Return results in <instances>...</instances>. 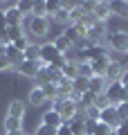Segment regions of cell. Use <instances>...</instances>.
<instances>
[{
    "instance_id": "cell-1",
    "label": "cell",
    "mask_w": 128,
    "mask_h": 135,
    "mask_svg": "<svg viewBox=\"0 0 128 135\" xmlns=\"http://www.w3.org/2000/svg\"><path fill=\"white\" fill-rule=\"evenodd\" d=\"M54 110L58 113V115L63 117V122H70V119H74L76 115H79V101L76 99H54Z\"/></svg>"
},
{
    "instance_id": "cell-5",
    "label": "cell",
    "mask_w": 128,
    "mask_h": 135,
    "mask_svg": "<svg viewBox=\"0 0 128 135\" xmlns=\"http://www.w3.org/2000/svg\"><path fill=\"white\" fill-rule=\"evenodd\" d=\"M50 32V18H36L32 16L27 23V34H34V36H45Z\"/></svg>"
},
{
    "instance_id": "cell-15",
    "label": "cell",
    "mask_w": 128,
    "mask_h": 135,
    "mask_svg": "<svg viewBox=\"0 0 128 135\" xmlns=\"http://www.w3.org/2000/svg\"><path fill=\"white\" fill-rule=\"evenodd\" d=\"M7 117H16V119H23V117H25V104H23L20 99H14V101L9 104Z\"/></svg>"
},
{
    "instance_id": "cell-30",
    "label": "cell",
    "mask_w": 128,
    "mask_h": 135,
    "mask_svg": "<svg viewBox=\"0 0 128 135\" xmlns=\"http://www.w3.org/2000/svg\"><path fill=\"white\" fill-rule=\"evenodd\" d=\"M32 45V41H29V36H20L18 41H14V47L16 50H20V52H25V50Z\"/></svg>"
},
{
    "instance_id": "cell-23",
    "label": "cell",
    "mask_w": 128,
    "mask_h": 135,
    "mask_svg": "<svg viewBox=\"0 0 128 135\" xmlns=\"http://www.w3.org/2000/svg\"><path fill=\"white\" fill-rule=\"evenodd\" d=\"M54 47H56L61 54H65L67 47H74V45H72V41L67 38L65 34H61V36H56V38H54Z\"/></svg>"
},
{
    "instance_id": "cell-34",
    "label": "cell",
    "mask_w": 128,
    "mask_h": 135,
    "mask_svg": "<svg viewBox=\"0 0 128 135\" xmlns=\"http://www.w3.org/2000/svg\"><path fill=\"white\" fill-rule=\"evenodd\" d=\"M117 113H119V117H121V122H128V101L126 104H119Z\"/></svg>"
},
{
    "instance_id": "cell-26",
    "label": "cell",
    "mask_w": 128,
    "mask_h": 135,
    "mask_svg": "<svg viewBox=\"0 0 128 135\" xmlns=\"http://www.w3.org/2000/svg\"><path fill=\"white\" fill-rule=\"evenodd\" d=\"M5 131H7V133H16V131H23V122L16 119V117H7V119H5Z\"/></svg>"
},
{
    "instance_id": "cell-12",
    "label": "cell",
    "mask_w": 128,
    "mask_h": 135,
    "mask_svg": "<svg viewBox=\"0 0 128 135\" xmlns=\"http://www.w3.org/2000/svg\"><path fill=\"white\" fill-rule=\"evenodd\" d=\"M5 20H7V25H9V27L23 25V14L16 9V5H11V7H7V9H5Z\"/></svg>"
},
{
    "instance_id": "cell-33",
    "label": "cell",
    "mask_w": 128,
    "mask_h": 135,
    "mask_svg": "<svg viewBox=\"0 0 128 135\" xmlns=\"http://www.w3.org/2000/svg\"><path fill=\"white\" fill-rule=\"evenodd\" d=\"M36 135H56V128H50V126L41 124V126L36 128Z\"/></svg>"
},
{
    "instance_id": "cell-24",
    "label": "cell",
    "mask_w": 128,
    "mask_h": 135,
    "mask_svg": "<svg viewBox=\"0 0 128 135\" xmlns=\"http://www.w3.org/2000/svg\"><path fill=\"white\" fill-rule=\"evenodd\" d=\"M110 11L117 16H124V18H128V2H121V0H115V2H110Z\"/></svg>"
},
{
    "instance_id": "cell-20",
    "label": "cell",
    "mask_w": 128,
    "mask_h": 135,
    "mask_svg": "<svg viewBox=\"0 0 128 135\" xmlns=\"http://www.w3.org/2000/svg\"><path fill=\"white\" fill-rule=\"evenodd\" d=\"M76 101H79V106L85 110V108H92L97 104V95L88 90V92H83V95H79V99H76Z\"/></svg>"
},
{
    "instance_id": "cell-42",
    "label": "cell",
    "mask_w": 128,
    "mask_h": 135,
    "mask_svg": "<svg viewBox=\"0 0 128 135\" xmlns=\"http://www.w3.org/2000/svg\"><path fill=\"white\" fill-rule=\"evenodd\" d=\"M126 56H128V54H126Z\"/></svg>"
},
{
    "instance_id": "cell-14",
    "label": "cell",
    "mask_w": 128,
    "mask_h": 135,
    "mask_svg": "<svg viewBox=\"0 0 128 135\" xmlns=\"http://www.w3.org/2000/svg\"><path fill=\"white\" fill-rule=\"evenodd\" d=\"M108 65H110V59H108V56L97 59V61L90 63V68H92V72H95V77H106V70H108Z\"/></svg>"
},
{
    "instance_id": "cell-17",
    "label": "cell",
    "mask_w": 128,
    "mask_h": 135,
    "mask_svg": "<svg viewBox=\"0 0 128 135\" xmlns=\"http://www.w3.org/2000/svg\"><path fill=\"white\" fill-rule=\"evenodd\" d=\"M112 14L110 11V2H97V7H95V18L97 20H101V23H106V18Z\"/></svg>"
},
{
    "instance_id": "cell-40",
    "label": "cell",
    "mask_w": 128,
    "mask_h": 135,
    "mask_svg": "<svg viewBox=\"0 0 128 135\" xmlns=\"http://www.w3.org/2000/svg\"><path fill=\"white\" fill-rule=\"evenodd\" d=\"M119 81H121L124 88H128V70H124V74H121V79H119Z\"/></svg>"
},
{
    "instance_id": "cell-36",
    "label": "cell",
    "mask_w": 128,
    "mask_h": 135,
    "mask_svg": "<svg viewBox=\"0 0 128 135\" xmlns=\"http://www.w3.org/2000/svg\"><path fill=\"white\" fill-rule=\"evenodd\" d=\"M95 128H97L95 119H85V135H95Z\"/></svg>"
},
{
    "instance_id": "cell-13",
    "label": "cell",
    "mask_w": 128,
    "mask_h": 135,
    "mask_svg": "<svg viewBox=\"0 0 128 135\" xmlns=\"http://www.w3.org/2000/svg\"><path fill=\"white\" fill-rule=\"evenodd\" d=\"M121 74H124V68H121V63H117V61H110L108 70H106V79H108V81L112 83V81H119V79H121Z\"/></svg>"
},
{
    "instance_id": "cell-6",
    "label": "cell",
    "mask_w": 128,
    "mask_h": 135,
    "mask_svg": "<svg viewBox=\"0 0 128 135\" xmlns=\"http://www.w3.org/2000/svg\"><path fill=\"white\" fill-rule=\"evenodd\" d=\"M61 56H63V54L54 47V43L41 45V63H43V65H54V63H56Z\"/></svg>"
},
{
    "instance_id": "cell-21",
    "label": "cell",
    "mask_w": 128,
    "mask_h": 135,
    "mask_svg": "<svg viewBox=\"0 0 128 135\" xmlns=\"http://www.w3.org/2000/svg\"><path fill=\"white\" fill-rule=\"evenodd\" d=\"M23 59H25V61H41V45L32 43V45L23 52Z\"/></svg>"
},
{
    "instance_id": "cell-25",
    "label": "cell",
    "mask_w": 128,
    "mask_h": 135,
    "mask_svg": "<svg viewBox=\"0 0 128 135\" xmlns=\"http://www.w3.org/2000/svg\"><path fill=\"white\" fill-rule=\"evenodd\" d=\"M52 20H54V23H58V25H65V27H67V25H72L70 23V11L63 9V5H61V9L52 16Z\"/></svg>"
},
{
    "instance_id": "cell-35",
    "label": "cell",
    "mask_w": 128,
    "mask_h": 135,
    "mask_svg": "<svg viewBox=\"0 0 128 135\" xmlns=\"http://www.w3.org/2000/svg\"><path fill=\"white\" fill-rule=\"evenodd\" d=\"M45 5H47V14L50 16H54L58 9H61V2H56V0H50V2H45Z\"/></svg>"
},
{
    "instance_id": "cell-18",
    "label": "cell",
    "mask_w": 128,
    "mask_h": 135,
    "mask_svg": "<svg viewBox=\"0 0 128 135\" xmlns=\"http://www.w3.org/2000/svg\"><path fill=\"white\" fill-rule=\"evenodd\" d=\"M5 56L9 59V63H11V65H18V63L23 61V52H20V50H16V47H14V43H9V45H7Z\"/></svg>"
},
{
    "instance_id": "cell-31",
    "label": "cell",
    "mask_w": 128,
    "mask_h": 135,
    "mask_svg": "<svg viewBox=\"0 0 128 135\" xmlns=\"http://www.w3.org/2000/svg\"><path fill=\"white\" fill-rule=\"evenodd\" d=\"M16 9L20 11V14H29V11L34 9V2H27V0H20V2H16Z\"/></svg>"
},
{
    "instance_id": "cell-2",
    "label": "cell",
    "mask_w": 128,
    "mask_h": 135,
    "mask_svg": "<svg viewBox=\"0 0 128 135\" xmlns=\"http://www.w3.org/2000/svg\"><path fill=\"white\" fill-rule=\"evenodd\" d=\"M106 99H108L110 106H119V104H126L128 101V88L121 86V81H112L106 90Z\"/></svg>"
},
{
    "instance_id": "cell-41",
    "label": "cell",
    "mask_w": 128,
    "mask_h": 135,
    "mask_svg": "<svg viewBox=\"0 0 128 135\" xmlns=\"http://www.w3.org/2000/svg\"><path fill=\"white\" fill-rule=\"evenodd\" d=\"M5 50H7V45H5V43H0V56H5Z\"/></svg>"
},
{
    "instance_id": "cell-4",
    "label": "cell",
    "mask_w": 128,
    "mask_h": 135,
    "mask_svg": "<svg viewBox=\"0 0 128 135\" xmlns=\"http://www.w3.org/2000/svg\"><path fill=\"white\" fill-rule=\"evenodd\" d=\"M99 122H104L106 126H110L112 131H117L119 126H121V117H119V113H117V106L104 108V110H101V115H99Z\"/></svg>"
},
{
    "instance_id": "cell-9",
    "label": "cell",
    "mask_w": 128,
    "mask_h": 135,
    "mask_svg": "<svg viewBox=\"0 0 128 135\" xmlns=\"http://www.w3.org/2000/svg\"><path fill=\"white\" fill-rule=\"evenodd\" d=\"M41 124H45V126H50V128H58V126H63L65 122H63V117L58 115L54 108H50L47 113H43V119H41Z\"/></svg>"
},
{
    "instance_id": "cell-7",
    "label": "cell",
    "mask_w": 128,
    "mask_h": 135,
    "mask_svg": "<svg viewBox=\"0 0 128 135\" xmlns=\"http://www.w3.org/2000/svg\"><path fill=\"white\" fill-rule=\"evenodd\" d=\"M16 68H18V72L23 74V77L36 79L38 72H41V68H43V63H41V61H25V59H23V61H20Z\"/></svg>"
},
{
    "instance_id": "cell-28",
    "label": "cell",
    "mask_w": 128,
    "mask_h": 135,
    "mask_svg": "<svg viewBox=\"0 0 128 135\" xmlns=\"http://www.w3.org/2000/svg\"><path fill=\"white\" fill-rule=\"evenodd\" d=\"M79 77H83V79H92V77H95V72H92L90 63L79 61Z\"/></svg>"
},
{
    "instance_id": "cell-39",
    "label": "cell",
    "mask_w": 128,
    "mask_h": 135,
    "mask_svg": "<svg viewBox=\"0 0 128 135\" xmlns=\"http://www.w3.org/2000/svg\"><path fill=\"white\" fill-rule=\"evenodd\" d=\"M9 68H11L9 59H7V56H0V72H2V70H9Z\"/></svg>"
},
{
    "instance_id": "cell-10",
    "label": "cell",
    "mask_w": 128,
    "mask_h": 135,
    "mask_svg": "<svg viewBox=\"0 0 128 135\" xmlns=\"http://www.w3.org/2000/svg\"><path fill=\"white\" fill-rule=\"evenodd\" d=\"M108 86H110V81H108L106 77H92V79H90V92H95L97 97H99V95H106Z\"/></svg>"
},
{
    "instance_id": "cell-27",
    "label": "cell",
    "mask_w": 128,
    "mask_h": 135,
    "mask_svg": "<svg viewBox=\"0 0 128 135\" xmlns=\"http://www.w3.org/2000/svg\"><path fill=\"white\" fill-rule=\"evenodd\" d=\"M41 90L45 92L47 99H58V83H45V86H41Z\"/></svg>"
},
{
    "instance_id": "cell-8",
    "label": "cell",
    "mask_w": 128,
    "mask_h": 135,
    "mask_svg": "<svg viewBox=\"0 0 128 135\" xmlns=\"http://www.w3.org/2000/svg\"><path fill=\"white\" fill-rule=\"evenodd\" d=\"M104 36H106V23H101V20H97L92 27H88V36L85 38L88 41H92L95 45H99L101 41H104Z\"/></svg>"
},
{
    "instance_id": "cell-37",
    "label": "cell",
    "mask_w": 128,
    "mask_h": 135,
    "mask_svg": "<svg viewBox=\"0 0 128 135\" xmlns=\"http://www.w3.org/2000/svg\"><path fill=\"white\" fill-rule=\"evenodd\" d=\"M56 135H74V133H72L70 124H63V126H58V128H56Z\"/></svg>"
},
{
    "instance_id": "cell-38",
    "label": "cell",
    "mask_w": 128,
    "mask_h": 135,
    "mask_svg": "<svg viewBox=\"0 0 128 135\" xmlns=\"http://www.w3.org/2000/svg\"><path fill=\"white\" fill-rule=\"evenodd\" d=\"M115 135H128V122H121V126L115 131Z\"/></svg>"
},
{
    "instance_id": "cell-3",
    "label": "cell",
    "mask_w": 128,
    "mask_h": 135,
    "mask_svg": "<svg viewBox=\"0 0 128 135\" xmlns=\"http://www.w3.org/2000/svg\"><path fill=\"white\" fill-rule=\"evenodd\" d=\"M106 41H108L110 50H115V52H126L128 54V32H121V29L110 32L108 36H106Z\"/></svg>"
},
{
    "instance_id": "cell-19",
    "label": "cell",
    "mask_w": 128,
    "mask_h": 135,
    "mask_svg": "<svg viewBox=\"0 0 128 135\" xmlns=\"http://www.w3.org/2000/svg\"><path fill=\"white\" fill-rule=\"evenodd\" d=\"M61 72H63V77L70 79V81L79 79V61H70V63H67V65L61 70Z\"/></svg>"
},
{
    "instance_id": "cell-32",
    "label": "cell",
    "mask_w": 128,
    "mask_h": 135,
    "mask_svg": "<svg viewBox=\"0 0 128 135\" xmlns=\"http://www.w3.org/2000/svg\"><path fill=\"white\" fill-rule=\"evenodd\" d=\"M115 131L110 126H106L104 122H97V128H95V135H112Z\"/></svg>"
},
{
    "instance_id": "cell-22",
    "label": "cell",
    "mask_w": 128,
    "mask_h": 135,
    "mask_svg": "<svg viewBox=\"0 0 128 135\" xmlns=\"http://www.w3.org/2000/svg\"><path fill=\"white\" fill-rule=\"evenodd\" d=\"M20 36H27V32H25L23 25H16V27H7V41H9V43L18 41Z\"/></svg>"
},
{
    "instance_id": "cell-16",
    "label": "cell",
    "mask_w": 128,
    "mask_h": 135,
    "mask_svg": "<svg viewBox=\"0 0 128 135\" xmlns=\"http://www.w3.org/2000/svg\"><path fill=\"white\" fill-rule=\"evenodd\" d=\"M29 101H32V106H43V104L47 101V97H45V92L38 86H34L32 90H29Z\"/></svg>"
},
{
    "instance_id": "cell-11",
    "label": "cell",
    "mask_w": 128,
    "mask_h": 135,
    "mask_svg": "<svg viewBox=\"0 0 128 135\" xmlns=\"http://www.w3.org/2000/svg\"><path fill=\"white\" fill-rule=\"evenodd\" d=\"M81 56L85 59V63H92V61H97V59H104V56H108V54H106L104 45H92L90 50L81 52Z\"/></svg>"
},
{
    "instance_id": "cell-29",
    "label": "cell",
    "mask_w": 128,
    "mask_h": 135,
    "mask_svg": "<svg viewBox=\"0 0 128 135\" xmlns=\"http://www.w3.org/2000/svg\"><path fill=\"white\" fill-rule=\"evenodd\" d=\"M34 16L36 18H47V5L45 2H34Z\"/></svg>"
}]
</instances>
